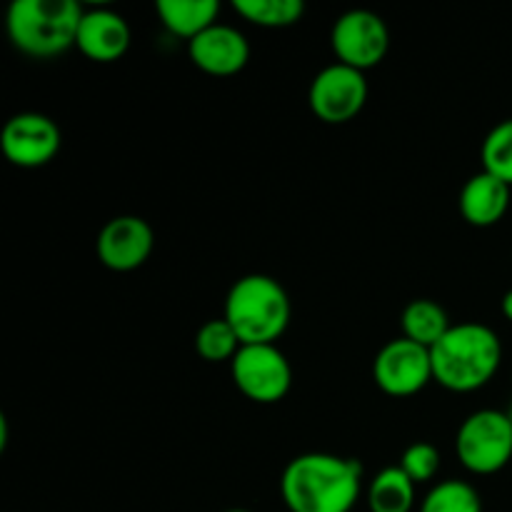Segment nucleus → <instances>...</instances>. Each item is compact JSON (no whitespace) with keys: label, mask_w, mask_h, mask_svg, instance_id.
Instances as JSON below:
<instances>
[{"label":"nucleus","mask_w":512,"mask_h":512,"mask_svg":"<svg viewBox=\"0 0 512 512\" xmlns=\"http://www.w3.org/2000/svg\"><path fill=\"white\" fill-rule=\"evenodd\" d=\"M368 100V80L358 68L345 63L325 65L313 78L308 90V103L315 118L328 125L353 120Z\"/></svg>","instance_id":"7"},{"label":"nucleus","mask_w":512,"mask_h":512,"mask_svg":"<svg viewBox=\"0 0 512 512\" xmlns=\"http://www.w3.org/2000/svg\"><path fill=\"white\" fill-rule=\"evenodd\" d=\"M233 8L260 28H290L305 15L303 0H233Z\"/></svg>","instance_id":"18"},{"label":"nucleus","mask_w":512,"mask_h":512,"mask_svg":"<svg viewBox=\"0 0 512 512\" xmlns=\"http://www.w3.org/2000/svg\"><path fill=\"white\" fill-rule=\"evenodd\" d=\"M363 468L333 453H303L280 478V495L290 512H350L360 498Z\"/></svg>","instance_id":"1"},{"label":"nucleus","mask_w":512,"mask_h":512,"mask_svg":"<svg viewBox=\"0 0 512 512\" xmlns=\"http://www.w3.org/2000/svg\"><path fill=\"white\" fill-rule=\"evenodd\" d=\"M188 55L195 68L208 75H235L248 65L250 43L238 28L225 23L210 25L193 40H188Z\"/></svg>","instance_id":"12"},{"label":"nucleus","mask_w":512,"mask_h":512,"mask_svg":"<svg viewBox=\"0 0 512 512\" xmlns=\"http://www.w3.org/2000/svg\"><path fill=\"white\" fill-rule=\"evenodd\" d=\"M240 348H243V343L225 318L208 320L195 333V350L208 363H233Z\"/></svg>","instance_id":"19"},{"label":"nucleus","mask_w":512,"mask_h":512,"mask_svg":"<svg viewBox=\"0 0 512 512\" xmlns=\"http://www.w3.org/2000/svg\"><path fill=\"white\" fill-rule=\"evenodd\" d=\"M230 375L235 388L260 405L280 403L293 385V368L275 343L243 345L230 363Z\"/></svg>","instance_id":"6"},{"label":"nucleus","mask_w":512,"mask_h":512,"mask_svg":"<svg viewBox=\"0 0 512 512\" xmlns=\"http://www.w3.org/2000/svg\"><path fill=\"white\" fill-rule=\"evenodd\" d=\"M370 512H413L415 483L403 473L400 465L385 468L368 485Z\"/></svg>","instance_id":"17"},{"label":"nucleus","mask_w":512,"mask_h":512,"mask_svg":"<svg viewBox=\"0 0 512 512\" xmlns=\"http://www.w3.org/2000/svg\"><path fill=\"white\" fill-rule=\"evenodd\" d=\"M63 133L58 123L43 113H18L0 130V150L18 168H40L58 155Z\"/></svg>","instance_id":"10"},{"label":"nucleus","mask_w":512,"mask_h":512,"mask_svg":"<svg viewBox=\"0 0 512 512\" xmlns=\"http://www.w3.org/2000/svg\"><path fill=\"white\" fill-rule=\"evenodd\" d=\"M420 512H483V500L465 480H443L425 495Z\"/></svg>","instance_id":"20"},{"label":"nucleus","mask_w":512,"mask_h":512,"mask_svg":"<svg viewBox=\"0 0 512 512\" xmlns=\"http://www.w3.org/2000/svg\"><path fill=\"white\" fill-rule=\"evenodd\" d=\"M330 45L338 63L350 68H375L390 48V30L373 10L355 8L340 15L330 30Z\"/></svg>","instance_id":"8"},{"label":"nucleus","mask_w":512,"mask_h":512,"mask_svg":"<svg viewBox=\"0 0 512 512\" xmlns=\"http://www.w3.org/2000/svg\"><path fill=\"white\" fill-rule=\"evenodd\" d=\"M130 40H133L130 25L120 13L110 8L83 10L75 48L85 58L95 60V63H113L128 53Z\"/></svg>","instance_id":"13"},{"label":"nucleus","mask_w":512,"mask_h":512,"mask_svg":"<svg viewBox=\"0 0 512 512\" xmlns=\"http://www.w3.org/2000/svg\"><path fill=\"white\" fill-rule=\"evenodd\" d=\"M433 375L453 393H473L493 380L503 360L498 333L483 323L453 325L430 348Z\"/></svg>","instance_id":"2"},{"label":"nucleus","mask_w":512,"mask_h":512,"mask_svg":"<svg viewBox=\"0 0 512 512\" xmlns=\"http://www.w3.org/2000/svg\"><path fill=\"white\" fill-rule=\"evenodd\" d=\"M5 443H8V420L0 415V450L5 448Z\"/></svg>","instance_id":"23"},{"label":"nucleus","mask_w":512,"mask_h":512,"mask_svg":"<svg viewBox=\"0 0 512 512\" xmlns=\"http://www.w3.org/2000/svg\"><path fill=\"white\" fill-rule=\"evenodd\" d=\"M400 468L415 485L430 483L440 470V450L433 443L408 445L403 458H400Z\"/></svg>","instance_id":"22"},{"label":"nucleus","mask_w":512,"mask_h":512,"mask_svg":"<svg viewBox=\"0 0 512 512\" xmlns=\"http://www.w3.org/2000/svg\"><path fill=\"white\" fill-rule=\"evenodd\" d=\"M503 313H505V318H508L512 323V290H508V293H505V298H503Z\"/></svg>","instance_id":"24"},{"label":"nucleus","mask_w":512,"mask_h":512,"mask_svg":"<svg viewBox=\"0 0 512 512\" xmlns=\"http://www.w3.org/2000/svg\"><path fill=\"white\" fill-rule=\"evenodd\" d=\"M400 325H403V338L425 345V348H433L453 328L443 305L430 298L410 300L400 315Z\"/></svg>","instance_id":"16"},{"label":"nucleus","mask_w":512,"mask_h":512,"mask_svg":"<svg viewBox=\"0 0 512 512\" xmlns=\"http://www.w3.org/2000/svg\"><path fill=\"white\" fill-rule=\"evenodd\" d=\"M223 318L233 325L243 345L275 343L288 330L290 298L270 275H243L230 285Z\"/></svg>","instance_id":"3"},{"label":"nucleus","mask_w":512,"mask_h":512,"mask_svg":"<svg viewBox=\"0 0 512 512\" xmlns=\"http://www.w3.org/2000/svg\"><path fill=\"white\" fill-rule=\"evenodd\" d=\"M155 245L153 228L140 215H118L100 228L95 253L105 268L130 273L150 258Z\"/></svg>","instance_id":"11"},{"label":"nucleus","mask_w":512,"mask_h":512,"mask_svg":"<svg viewBox=\"0 0 512 512\" xmlns=\"http://www.w3.org/2000/svg\"><path fill=\"white\" fill-rule=\"evenodd\" d=\"M373 380L383 393L408 398L420 393L433 375V355L425 345L408 338H395L378 350L373 360Z\"/></svg>","instance_id":"9"},{"label":"nucleus","mask_w":512,"mask_h":512,"mask_svg":"<svg viewBox=\"0 0 512 512\" xmlns=\"http://www.w3.org/2000/svg\"><path fill=\"white\" fill-rule=\"evenodd\" d=\"M460 213L475 228H490L500 223L510 208V185L490 175L488 170L475 173L460 190Z\"/></svg>","instance_id":"14"},{"label":"nucleus","mask_w":512,"mask_h":512,"mask_svg":"<svg viewBox=\"0 0 512 512\" xmlns=\"http://www.w3.org/2000/svg\"><path fill=\"white\" fill-rule=\"evenodd\" d=\"M225 512H253V510H245V508H233V510H225Z\"/></svg>","instance_id":"25"},{"label":"nucleus","mask_w":512,"mask_h":512,"mask_svg":"<svg viewBox=\"0 0 512 512\" xmlns=\"http://www.w3.org/2000/svg\"><path fill=\"white\" fill-rule=\"evenodd\" d=\"M158 18L178 38L193 40L210 25L218 23V0H158Z\"/></svg>","instance_id":"15"},{"label":"nucleus","mask_w":512,"mask_h":512,"mask_svg":"<svg viewBox=\"0 0 512 512\" xmlns=\"http://www.w3.org/2000/svg\"><path fill=\"white\" fill-rule=\"evenodd\" d=\"M508 415H510V423H512V405H510V410H508Z\"/></svg>","instance_id":"26"},{"label":"nucleus","mask_w":512,"mask_h":512,"mask_svg":"<svg viewBox=\"0 0 512 512\" xmlns=\"http://www.w3.org/2000/svg\"><path fill=\"white\" fill-rule=\"evenodd\" d=\"M83 8L75 0H15L8 8V38L20 53L53 58L73 48Z\"/></svg>","instance_id":"4"},{"label":"nucleus","mask_w":512,"mask_h":512,"mask_svg":"<svg viewBox=\"0 0 512 512\" xmlns=\"http://www.w3.org/2000/svg\"><path fill=\"white\" fill-rule=\"evenodd\" d=\"M480 158H483V170L512 188V118L498 123L485 135Z\"/></svg>","instance_id":"21"},{"label":"nucleus","mask_w":512,"mask_h":512,"mask_svg":"<svg viewBox=\"0 0 512 512\" xmlns=\"http://www.w3.org/2000/svg\"><path fill=\"white\" fill-rule=\"evenodd\" d=\"M460 463L475 475H493L512 460V423L503 410H475L455 435Z\"/></svg>","instance_id":"5"}]
</instances>
